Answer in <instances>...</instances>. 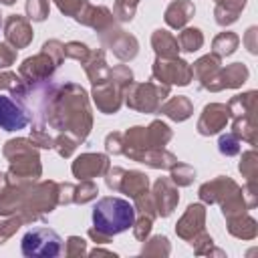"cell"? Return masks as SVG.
I'll return each instance as SVG.
<instances>
[{"instance_id": "obj_1", "label": "cell", "mask_w": 258, "mask_h": 258, "mask_svg": "<svg viewBox=\"0 0 258 258\" xmlns=\"http://www.w3.org/2000/svg\"><path fill=\"white\" fill-rule=\"evenodd\" d=\"M135 224V208L123 198H101L93 206V226L105 236H117L127 232Z\"/></svg>"}, {"instance_id": "obj_2", "label": "cell", "mask_w": 258, "mask_h": 258, "mask_svg": "<svg viewBox=\"0 0 258 258\" xmlns=\"http://www.w3.org/2000/svg\"><path fill=\"white\" fill-rule=\"evenodd\" d=\"M20 248L28 258H52L62 252V238L50 228H32L22 236Z\"/></svg>"}, {"instance_id": "obj_3", "label": "cell", "mask_w": 258, "mask_h": 258, "mask_svg": "<svg viewBox=\"0 0 258 258\" xmlns=\"http://www.w3.org/2000/svg\"><path fill=\"white\" fill-rule=\"evenodd\" d=\"M28 125V113L14 99L0 95V129L4 131H20Z\"/></svg>"}, {"instance_id": "obj_4", "label": "cell", "mask_w": 258, "mask_h": 258, "mask_svg": "<svg viewBox=\"0 0 258 258\" xmlns=\"http://www.w3.org/2000/svg\"><path fill=\"white\" fill-rule=\"evenodd\" d=\"M0 24H2V16H0Z\"/></svg>"}]
</instances>
